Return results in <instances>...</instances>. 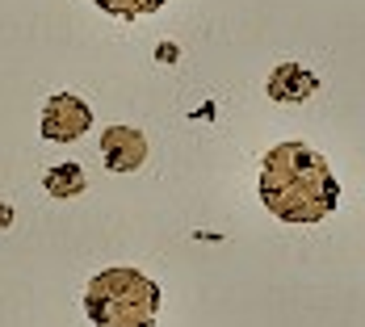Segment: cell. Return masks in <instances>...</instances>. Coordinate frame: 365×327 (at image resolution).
<instances>
[{
  "instance_id": "3957f363",
  "label": "cell",
  "mask_w": 365,
  "mask_h": 327,
  "mask_svg": "<svg viewBox=\"0 0 365 327\" xmlns=\"http://www.w3.org/2000/svg\"><path fill=\"white\" fill-rule=\"evenodd\" d=\"M88 126H93V109L84 105L80 97H72V93L51 97L46 109H42V135H46L51 143H72V139H80Z\"/></svg>"
},
{
  "instance_id": "6da1fadb",
  "label": "cell",
  "mask_w": 365,
  "mask_h": 327,
  "mask_svg": "<svg viewBox=\"0 0 365 327\" xmlns=\"http://www.w3.org/2000/svg\"><path fill=\"white\" fill-rule=\"evenodd\" d=\"M260 197L286 222H319L336 210L340 185L319 151L302 143H277L260 168Z\"/></svg>"
},
{
  "instance_id": "8992f818",
  "label": "cell",
  "mask_w": 365,
  "mask_h": 327,
  "mask_svg": "<svg viewBox=\"0 0 365 327\" xmlns=\"http://www.w3.org/2000/svg\"><path fill=\"white\" fill-rule=\"evenodd\" d=\"M42 185H46V193L59 197V202L80 197V193H84V168H80V164H55V168L42 177Z\"/></svg>"
},
{
  "instance_id": "52a82bcc",
  "label": "cell",
  "mask_w": 365,
  "mask_h": 327,
  "mask_svg": "<svg viewBox=\"0 0 365 327\" xmlns=\"http://www.w3.org/2000/svg\"><path fill=\"white\" fill-rule=\"evenodd\" d=\"M106 13L113 17H143V13H155V9H164V0H97Z\"/></svg>"
},
{
  "instance_id": "5b68a950",
  "label": "cell",
  "mask_w": 365,
  "mask_h": 327,
  "mask_svg": "<svg viewBox=\"0 0 365 327\" xmlns=\"http://www.w3.org/2000/svg\"><path fill=\"white\" fill-rule=\"evenodd\" d=\"M315 88H319V80L298 63H277L264 80V93L273 101H307V97H315Z\"/></svg>"
},
{
  "instance_id": "7a4b0ae2",
  "label": "cell",
  "mask_w": 365,
  "mask_h": 327,
  "mask_svg": "<svg viewBox=\"0 0 365 327\" xmlns=\"http://www.w3.org/2000/svg\"><path fill=\"white\" fill-rule=\"evenodd\" d=\"M160 302V286L139 269H106L84 290V311L97 327H151Z\"/></svg>"
},
{
  "instance_id": "277c9868",
  "label": "cell",
  "mask_w": 365,
  "mask_h": 327,
  "mask_svg": "<svg viewBox=\"0 0 365 327\" xmlns=\"http://www.w3.org/2000/svg\"><path fill=\"white\" fill-rule=\"evenodd\" d=\"M101 155H106V164H110L113 172H135V168H143V160H147L143 130H135V126H110V130L101 135Z\"/></svg>"
},
{
  "instance_id": "ba28073f",
  "label": "cell",
  "mask_w": 365,
  "mask_h": 327,
  "mask_svg": "<svg viewBox=\"0 0 365 327\" xmlns=\"http://www.w3.org/2000/svg\"><path fill=\"white\" fill-rule=\"evenodd\" d=\"M9 227H13V206L0 202V231H9Z\"/></svg>"
}]
</instances>
